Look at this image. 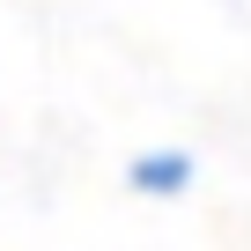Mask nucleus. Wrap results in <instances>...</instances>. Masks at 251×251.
Segmentation results:
<instances>
[{"label": "nucleus", "mask_w": 251, "mask_h": 251, "mask_svg": "<svg viewBox=\"0 0 251 251\" xmlns=\"http://www.w3.org/2000/svg\"><path fill=\"white\" fill-rule=\"evenodd\" d=\"M126 185H133V192H155V200H170V192H185V185H192V155H185V148H148V155H133Z\"/></svg>", "instance_id": "nucleus-1"}]
</instances>
